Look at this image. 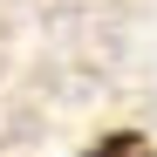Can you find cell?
<instances>
[{"label":"cell","mask_w":157,"mask_h":157,"mask_svg":"<svg viewBox=\"0 0 157 157\" xmlns=\"http://www.w3.org/2000/svg\"><path fill=\"white\" fill-rule=\"evenodd\" d=\"M82 157H157V150H150L144 130H109V137H96Z\"/></svg>","instance_id":"6da1fadb"}]
</instances>
